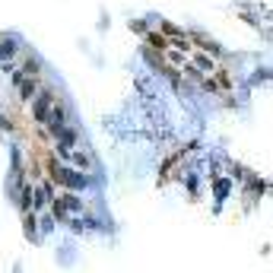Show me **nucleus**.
I'll return each instance as SVG.
<instances>
[{"label": "nucleus", "instance_id": "nucleus-3", "mask_svg": "<svg viewBox=\"0 0 273 273\" xmlns=\"http://www.w3.org/2000/svg\"><path fill=\"white\" fill-rule=\"evenodd\" d=\"M51 105H54V99H51V96H42V99H38V105H35V118H38V121H48Z\"/></svg>", "mask_w": 273, "mask_h": 273}, {"label": "nucleus", "instance_id": "nucleus-5", "mask_svg": "<svg viewBox=\"0 0 273 273\" xmlns=\"http://www.w3.org/2000/svg\"><path fill=\"white\" fill-rule=\"evenodd\" d=\"M13 57V42H0V61H10Z\"/></svg>", "mask_w": 273, "mask_h": 273}, {"label": "nucleus", "instance_id": "nucleus-4", "mask_svg": "<svg viewBox=\"0 0 273 273\" xmlns=\"http://www.w3.org/2000/svg\"><path fill=\"white\" fill-rule=\"evenodd\" d=\"M16 83H23V86H19L23 99H32V96H35V79H23V76H16Z\"/></svg>", "mask_w": 273, "mask_h": 273}, {"label": "nucleus", "instance_id": "nucleus-1", "mask_svg": "<svg viewBox=\"0 0 273 273\" xmlns=\"http://www.w3.org/2000/svg\"><path fill=\"white\" fill-rule=\"evenodd\" d=\"M54 175L61 178L67 188H73V191H79V188H86V175L83 172H70V169H54Z\"/></svg>", "mask_w": 273, "mask_h": 273}, {"label": "nucleus", "instance_id": "nucleus-2", "mask_svg": "<svg viewBox=\"0 0 273 273\" xmlns=\"http://www.w3.org/2000/svg\"><path fill=\"white\" fill-rule=\"evenodd\" d=\"M61 156L67 159L70 165H76V169H89V156H86V152H79V149H73V146H70V149H64Z\"/></svg>", "mask_w": 273, "mask_h": 273}]
</instances>
